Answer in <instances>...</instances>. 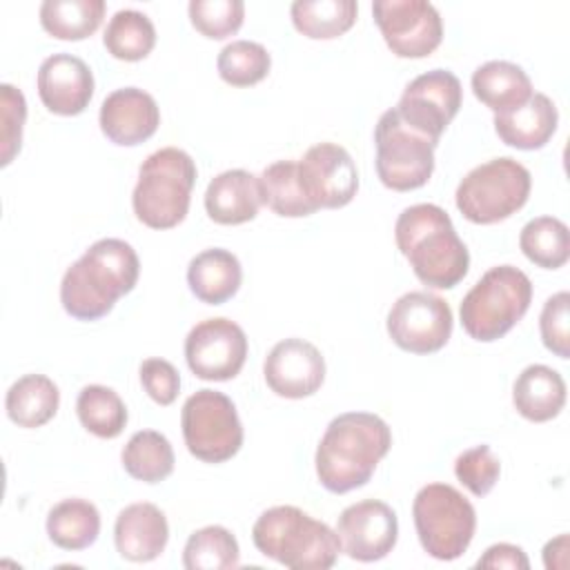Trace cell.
Listing matches in <instances>:
<instances>
[{"instance_id":"12","label":"cell","mask_w":570,"mask_h":570,"mask_svg":"<svg viewBox=\"0 0 570 570\" xmlns=\"http://www.w3.org/2000/svg\"><path fill=\"white\" fill-rule=\"evenodd\" d=\"M372 16L399 58H425L443 40V20L428 0H376Z\"/></svg>"},{"instance_id":"20","label":"cell","mask_w":570,"mask_h":570,"mask_svg":"<svg viewBox=\"0 0 570 570\" xmlns=\"http://www.w3.org/2000/svg\"><path fill=\"white\" fill-rule=\"evenodd\" d=\"M169 541V523L165 512L154 503H131L118 512L114 525V543L122 559L134 563L154 561Z\"/></svg>"},{"instance_id":"27","label":"cell","mask_w":570,"mask_h":570,"mask_svg":"<svg viewBox=\"0 0 570 570\" xmlns=\"http://www.w3.org/2000/svg\"><path fill=\"white\" fill-rule=\"evenodd\" d=\"M47 534L62 550H85L100 534V512L85 499H62L47 514Z\"/></svg>"},{"instance_id":"3","label":"cell","mask_w":570,"mask_h":570,"mask_svg":"<svg viewBox=\"0 0 570 570\" xmlns=\"http://www.w3.org/2000/svg\"><path fill=\"white\" fill-rule=\"evenodd\" d=\"M399 252L414 276L436 289L459 285L470 269V252L459 238L448 212L432 203L405 207L394 225Z\"/></svg>"},{"instance_id":"29","label":"cell","mask_w":570,"mask_h":570,"mask_svg":"<svg viewBox=\"0 0 570 570\" xmlns=\"http://www.w3.org/2000/svg\"><path fill=\"white\" fill-rule=\"evenodd\" d=\"M258 185L263 205L283 218H303L316 212L301 187L296 160H276L267 165L258 176Z\"/></svg>"},{"instance_id":"41","label":"cell","mask_w":570,"mask_h":570,"mask_svg":"<svg viewBox=\"0 0 570 570\" xmlns=\"http://www.w3.org/2000/svg\"><path fill=\"white\" fill-rule=\"evenodd\" d=\"M140 383L158 405H171L180 392V374L165 358H145L140 363Z\"/></svg>"},{"instance_id":"15","label":"cell","mask_w":570,"mask_h":570,"mask_svg":"<svg viewBox=\"0 0 570 570\" xmlns=\"http://www.w3.org/2000/svg\"><path fill=\"white\" fill-rule=\"evenodd\" d=\"M296 163L301 187L316 209H338L356 196L358 171L345 147L318 142Z\"/></svg>"},{"instance_id":"17","label":"cell","mask_w":570,"mask_h":570,"mask_svg":"<svg viewBox=\"0 0 570 570\" xmlns=\"http://www.w3.org/2000/svg\"><path fill=\"white\" fill-rule=\"evenodd\" d=\"M267 387L283 399H305L318 392L325 381V358L305 338L278 341L263 363Z\"/></svg>"},{"instance_id":"37","label":"cell","mask_w":570,"mask_h":570,"mask_svg":"<svg viewBox=\"0 0 570 570\" xmlns=\"http://www.w3.org/2000/svg\"><path fill=\"white\" fill-rule=\"evenodd\" d=\"M187 11L196 31L212 40L234 36L245 18L243 0H191Z\"/></svg>"},{"instance_id":"7","label":"cell","mask_w":570,"mask_h":570,"mask_svg":"<svg viewBox=\"0 0 570 570\" xmlns=\"http://www.w3.org/2000/svg\"><path fill=\"white\" fill-rule=\"evenodd\" d=\"M530 171L510 156L470 169L456 187V209L476 225H494L517 214L530 196Z\"/></svg>"},{"instance_id":"21","label":"cell","mask_w":570,"mask_h":570,"mask_svg":"<svg viewBox=\"0 0 570 570\" xmlns=\"http://www.w3.org/2000/svg\"><path fill=\"white\" fill-rule=\"evenodd\" d=\"M263 205L258 176L245 169H227L212 178L205 191V212L218 225L254 220Z\"/></svg>"},{"instance_id":"32","label":"cell","mask_w":570,"mask_h":570,"mask_svg":"<svg viewBox=\"0 0 570 570\" xmlns=\"http://www.w3.org/2000/svg\"><path fill=\"white\" fill-rule=\"evenodd\" d=\"M519 247L537 267L559 269L570 258L568 225L554 216L532 218L519 234Z\"/></svg>"},{"instance_id":"5","label":"cell","mask_w":570,"mask_h":570,"mask_svg":"<svg viewBox=\"0 0 570 570\" xmlns=\"http://www.w3.org/2000/svg\"><path fill=\"white\" fill-rule=\"evenodd\" d=\"M196 185V163L178 147H163L149 154L131 194L136 218L151 229H171L189 212L191 189Z\"/></svg>"},{"instance_id":"23","label":"cell","mask_w":570,"mask_h":570,"mask_svg":"<svg viewBox=\"0 0 570 570\" xmlns=\"http://www.w3.org/2000/svg\"><path fill=\"white\" fill-rule=\"evenodd\" d=\"M243 281L238 258L223 249L212 247L196 254L187 265V285L191 294L207 305H223L229 301Z\"/></svg>"},{"instance_id":"16","label":"cell","mask_w":570,"mask_h":570,"mask_svg":"<svg viewBox=\"0 0 570 570\" xmlns=\"http://www.w3.org/2000/svg\"><path fill=\"white\" fill-rule=\"evenodd\" d=\"M341 550L361 563H372L387 557L399 539L396 512L376 499H365L347 505L336 523Z\"/></svg>"},{"instance_id":"34","label":"cell","mask_w":570,"mask_h":570,"mask_svg":"<svg viewBox=\"0 0 570 570\" xmlns=\"http://www.w3.org/2000/svg\"><path fill=\"white\" fill-rule=\"evenodd\" d=\"M76 414L82 428L98 439H116L127 425V407L107 385H85L76 399Z\"/></svg>"},{"instance_id":"14","label":"cell","mask_w":570,"mask_h":570,"mask_svg":"<svg viewBox=\"0 0 570 570\" xmlns=\"http://www.w3.org/2000/svg\"><path fill=\"white\" fill-rule=\"evenodd\" d=\"M185 358L198 379L229 381L245 365L247 336L243 327L229 318H205L189 330Z\"/></svg>"},{"instance_id":"40","label":"cell","mask_w":570,"mask_h":570,"mask_svg":"<svg viewBox=\"0 0 570 570\" xmlns=\"http://www.w3.org/2000/svg\"><path fill=\"white\" fill-rule=\"evenodd\" d=\"M2 100V167H7L22 145V127L27 118V100L20 89L9 82L0 85Z\"/></svg>"},{"instance_id":"30","label":"cell","mask_w":570,"mask_h":570,"mask_svg":"<svg viewBox=\"0 0 570 570\" xmlns=\"http://www.w3.org/2000/svg\"><path fill=\"white\" fill-rule=\"evenodd\" d=\"M122 468L142 483H160L174 472V448L169 439L156 430L134 432L122 448Z\"/></svg>"},{"instance_id":"9","label":"cell","mask_w":570,"mask_h":570,"mask_svg":"<svg viewBox=\"0 0 570 570\" xmlns=\"http://www.w3.org/2000/svg\"><path fill=\"white\" fill-rule=\"evenodd\" d=\"M436 145V140L405 125L394 107L383 111L374 129V163L381 183L394 191L423 187L434 171Z\"/></svg>"},{"instance_id":"2","label":"cell","mask_w":570,"mask_h":570,"mask_svg":"<svg viewBox=\"0 0 570 570\" xmlns=\"http://www.w3.org/2000/svg\"><path fill=\"white\" fill-rule=\"evenodd\" d=\"M140 261L129 243L100 238L65 272L60 303L78 321H98L136 287Z\"/></svg>"},{"instance_id":"1","label":"cell","mask_w":570,"mask_h":570,"mask_svg":"<svg viewBox=\"0 0 570 570\" xmlns=\"http://www.w3.org/2000/svg\"><path fill=\"white\" fill-rule=\"evenodd\" d=\"M392 445L387 423L372 412H345L330 421L316 448V476L327 492L363 488Z\"/></svg>"},{"instance_id":"38","label":"cell","mask_w":570,"mask_h":570,"mask_svg":"<svg viewBox=\"0 0 570 570\" xmlns=\"http://www.w3.org/2000/svg\"><path fill=\"white\" fill-rule=\"evenodd\" d=\"M454 474L474 497H485L499 481L501 461L494 456L490 445L481 443L456 456Z\"/></svg>"},{"instance_id":"33","label":"cell","mask_w":570,"mask_h":570,"mask_svg":"<svg viewBox=\"0 0 570 570\" xmlns=\"http://www.w3.org/2000/svg\"><path fill=\"white\" fill-rule=\"evenodd\" d=\"M102 42L114 58L136 62L151 53L156 45V27L142 11L120 9L109 18Z\"/></svg>"},{"instance_id":"10","label":"cell","mask_w":570,"mask_h":570,"mask_svg":"<svg viewBox=\"0 0 570 570\" xmlns=\"http://www.w3.org/2000/svg\"><path fill=\"white\" fill-rule=\"evenodd\" d=\"M183 439L191 456L205 463L229 461L243 445V425L232 399L223 392L196 390L180 412Z\"/></svg>"},{"instance_id":"24","label":"cell","mask_w":570,"mask_h":570,"mask_svg":"<svg viewBox=\"0 0 570 570\" xmlns=\"http://www.w3.org/2000/svg\"><path fill=\"white\" fill-rule=\"evenodd\" d=\"M512 403L523 419L546 423L559 416L566 405V381L548 365H528L514 381Z\"/></svg>"},{"instance_id":"6","label":"cell","mask_w":570,"mask_h":570,"mask_svg":"<svg viewBox=\"0 0 570 570\" xmlns=\"http://www.w3.org/2000/svg\"><path fill=\"white\" fill-rule=\"evenodd\" d=\"M532 283L514 265L490 267L463 296L459 314L470 338L492 343L505 336L528 312Z\"/></svg>"},{"instance_id":"35","label":"cell","mask_w":570,"mask_h":570,"mask_svg":"<svg viewBox=\"0 0 570 570\" xmlns=\"http://www.w3.org/2000/svg\"><path fill=\"white\" fill-rule=\"evenodd\" d=\"M238 563V541L223 525H205L191 532L183 550V566L187 570H229Z\"/></svg>"},{"instance_id":"42","label":"cell","mask_w":570,"mask_h":570,"mask_svg":"<svg viewBox=\"0 0 570 570\" xmlns=\"http://www.w3.org/2000/svg\"><path fill=\"white\" fill-rule=\"evenodd\" d=\"M476 568H510V570H528L530 561L519 546L512 543H494L490 546L476 561Z\"/></svg>"},{"instance_id":"19","label":"cell","mask_w":570,"mask_h":570,"mask_svg":"<svg viewBox=\"0 0 570 570\" xmlns=\"http://www.w3.org/2000/svg\"><path fill=\"white\" fill-rule=\"evenodd\" d=\"M100 129L120 147H136L149 140L160 125V109L151 94L138 87L111 91L100 105Z\"/></svg>"},{"instance_id":"13","label":"cell","mask_w":570,"mask_h":570,"mask_svg":"<svg viewBox=\"0 0 570 570\" xmlns=\"http://www.w3.org/2000/svg\"><path fill=\"white\" fill-rule=\"evenodd\" d=\"M463 102L461 80L448 69H432L416 76L394 107L399 118L412 129L436 140L454 120Z\"/></svg>"},{"instance_id":"11","label":"cell","mask_w":570,"mask_h":570,"mask_svg":"<svg viewBox=\"0 0 570 570\" xmlns=\"http://www.w3.org/2000/svg\"><path fill=\"white\" fill-rule=\"evenodd\" d=\"M450 305L430 292H407L396 298L387 314L392 343L412 354L439 352L452 336Z\"/></svg>"},{"instance_id":"22","label":"cell","mask_w":570,"mask_h":570,"mask_svg":"<svg viewBox=\"0 0 570 570\" xmlns=\"http://www.w3.org/2000/svg\"><path fill=\"white\" fill-rule=\"evenodd\" d=\"M557 122L559 111L554 102L539 91H534L523 105L503 114H494L497 136L505 145L523 151L541 149L557 131Z\"/></svg>"},{"instance_id":"18","label":"cell","mask_w":570,"mask_h":570,"mask_svg":"<svg viewBox=\"0 0 570 570\" xmlns=\"http://www.w3.org/2000/svg\"><path fill=\"white\" fill-rule=\"evenodd\" d=\"M42 105L58 116H78L94 96V73L73 53H53L40 62L36 78Z\"/></svg>"},{"instance_id":"4","label":"cell","mask_w":570,"mask_h":570,"mask_svg":"<svg viewBox=\"0 0 570 570\" xmlns=\"http://www.w3.org/2000/svg\"><path fill=\"white\" fill-rule=\"evenodd\" d=\"M252 541L263 557L292 570H327L341 552L336 530L296 505L265 510L252 528Z\"/></svg>"},{"instance_id":"8","label":"cell","mask_w":570,"mask_h":570,"mask_svg":"<svg viewBox=\"0 0 570 570\" xmlns=\"http://www.w3.org/2000/svg\"><path fill=\"white\" fill-rule=\"evenodd\" d=\"M412 517L423 550L439 561L459 559L476 530L474 505L448 483L423 485L414 497Z\"/></svg>"},{"instance_id":"36","label":"cell","mask_w":570,"mask_h":570,"mask_svg":"<svg viewBox=\"0 0 570 570\" xmlns=\"http://www.w3.org/2000/svg\"><path fill=\"white\" fill-rule=\"evenodd\" d=\"M272 67V58L261 42L232 40L218 53V76L232 87H249L261 82Z\"/></svg>"},{"instance_id":"28","label":"cell","mask_w":570,"mask_h":570,"mask_svg":"<svg viewBox=\"0 0 570 570\" xmlns=\"http://www.w3.org/2000/svg\"><path fill=\"white\" fill-rule=\"evenodd\" d=\"M358 4L354 0H296L289 7L298 33L312 40H332L343 36L356 22Z\"/></svg>"},{"instance_id":"31","label":"cell","mask_w":570,"mask_h":570,"mask_svg":"<svg viewBox=\"0 0 570 570\" xmlns=\"http://www.w3.org/2000/svg\"><path fill=\"white\" fill-rule=\"evenodd\" d=\"M105 9V0H45L40 24L58 40H85L100 27Z\"/></svg>"},{"instance_id":"39","label":"cell","mask_w":570,"mask_h":570,"mask_svg":"<svg viewBox=\"0 0 570 570\" xmlns=\"http://www.w3.org/2000/svg\"><path fill=\"white\" fill-rule=\"evenodd\" d=\"M570 294L568 292H557L552 294L541 309L539 316V332L543 345L559 358L570 356Z\"/></svg>"},{"instance_id":"26","label":"cell","mask_w":570,"mask_h":570,"mask_svg":"<svg viewBox=\"0 0 570 570\" xmlns=\"http://www.w3.org/2000/svg\"><path fill=\"white\" fill-rule=\"evenodd\" d=\"M60 405L58 385L45 374H24L9 390L4 399L7 416L20 428H40L49 423Z\"/></svg>"},{"instance_id":"25","label":"cell","mask_w":570,"mask_h":570,"mask_svg":"<svg viewBox=\"0 0 570 570\" xmlns=\"http://www.w3.org/2000/svg\"><path fill=\"white\" fill-rule=\"evenodd\" d=\"M474 96L494 114L523 105L534 91L530 76L510 60H488L472 73Z\"/></svg>"}]
</instances>
